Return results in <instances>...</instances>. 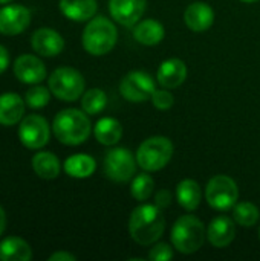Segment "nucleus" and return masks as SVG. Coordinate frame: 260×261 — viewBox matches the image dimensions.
I'll list each match as a JSON object with an SVG mask.
<instances>
[{"label": "nucleus", "instance_id": "29", "mask_svg": "<svg viewBox=\"0 0 260 261\" xmlns=\"http://www.w3.org/2000/svg\"><path fill=\"white\" fill-rule=\"evenodd\" d=\"M49 101H51V90L43 86L34 84L29 90H26L25 102L29 109H43L49 104Z\"/></svg>", "mask_w": 260, "mask_h": 261}, {"label": "nucleus", "instance_id": "33", "mask_svg": "<svg viewBox=\"0 0 260 261\" xmlns=\"http://www.w3.org/2000/svg\"><path fill=\"white\" fill-rule=\"evenodd\" d=\"M49 261H75L77 257L72 255L70 252H66V251H58V252H54L49 258Z\"/></svg>", "mask_w": 260, "mask_h": 261}, {"label": "nucleus", "instance_id": "18", "mask_svg": "<svg viewBox=\"0 0 260 261\" xmlns=\"http://www.w3.org/2000/svg\"><path fill=\"white\" fill-rule=\"evenodd\" d=\"M236 237L234 220L225 216H219L211 220L207 229V239L215 248H225L233 243Z\"/></svg>", "mask_w": 260, "mask_h": 261}, {"label": "nucleus", "instance_id": "26", "mask_svg": "<svg viewBox=\"0 0 260 261\" xmlns=\"http://www.w3.org/2000/svg\"><path fill=\"white\" fill-rule=\"evenodd\" d=\"M259 217V208L251 202H241L233 206V219L238 225L244 228H251L257 225Z\"/></svg>", "mask_w": 260, "mask_h": 261}, {"label": "nucleus", "instance_id": "16", "mask_svg": "<svg viewBox=\"0 0 260 261\" xmlns=\"http://www.w3.org/2000/svg\"><path fill=\"white\" fill-rule=\"evenodd\" d=\"M184 21L193 32H205L215 21V11L204 2H196L187 6L184 12Z\"/></svg>", "mask_w": 260, "mask_h": 261}, {"label": "nucleus", "instance_id": "17", "mask_svg": "<svg viewBox=\"0 0 260 261\" xmlns=\"http://www.w3.org/2000/svg\"><path fill=\"white\" fill-rule=\"evenodd\" d=\"M156 78L164 89H176L187 78V66L179 58H169L161 63L156 72Z\"/></svg>", "mask_w": 260, "mask_h": 261}, {"label": "nucleus", "instance_id": "19", "mask_svg": "<svg viewBox=\"0 0 260 261\" xmlns=\"http://www.w3.org/2000/svg\"><path fill=\"white\" fill-rule=\"evenodd\" d=\"M61 14L72 21H89L95 17L97 0H60Z\"/></svg>", "mask_w": 260, "mask_h": 261}, {"label": "nucleus", "instance_id": "12", "mask_svg": "<svg viewBox=\"0 0 260 261\" xmlns=\"http://www.w3.org/2000/svg\"><path fill=\"white\" fill-rule=\"evenodd\" d=\"M14 75L15 78L23 83V84H40L41 81H44L48 72H46V66L44 63L32 55V54H25L15 58L14 66H12Z\"/></svg>", "mask_w": 260, "mask_h": 261}, {"label": "nucleus", "instance_id": "36", "mask_svg": "<svg viewBox=\"0 0 260 261\" xmlns=\"http://www.w3.org/2000/svg\"><path fill=\"white\" fill-rule=\"evenodd\" d=\"M241 2H244V3H254V2H259V0H241Z\"/></svg>", "mask_w": 260, "mask_h": 261}, {"label": "nucleus", "instance_id": "1", "mask_svg": "<svg viewBox=\"0 0 260 261\" xmlns=\"http://www.w3.org/2000/svg\"><path fill=\"white\" fill-rule=\"evenodd\" d=\"M166 229V219L162 210L156 205H139L136 206L129 219V232L133 242L141 246L156 243Z\"/></svg>", "mask_w": 260, "mask_h": 261}, {"label": "nucleus", "instance_id": "32", "mask_svg": "<svg viewBox=\"0 0 260 261\" xmlns=\"http://www.w3.org/2000/svg\"><path fill=\"white\" fill-rule=\"evenodd\" d=\"M172 200H173V196H172V193L169 190H159L156 193V196H155V205L158 208H161V210L169 208Z\"/></svg>", "mask_w": 260, "mask_h": 261}, {"label": "nucleus", "instance_id": "31", "mask_svg": "<svg viewBox=\"0 0 260 261\" xmlns=\"http://www.w3.org/2000/svg\"><path fill=\"white\" fill-rule=\"evenodd\" d=\"M172 258H173V248L167 243H156L149 252V260L152 261H167Z\"/></svg>", "mask_w": 260, "mask_h": 261}, {"label": "nucleus", "instance_id": "11", "mask_svg": "<svg viewBox=\"0 0 260 261\" xmlns=\"http://www.w3.org/2000/svg\"><path fill=\"white\" fill-rule=\"evenodd\" d=\"M31 24V11L23 5H6L0 8V34L14 37L25 32Z\"/></svg>", "mask_w": 260, "mask_h": 261}, {"label": "nucleus", "instance_id": "13", "mask_svg": "<svg viewBox=\"0 0 260 261\" xmlns=\"http://www.w3.org/2000/svg\"><path fill=\"white\" fill-rule=\"evenodd\" d=\"M147 0H109V12L115 21L132 28L144 15Z\"/></svg>", "mask_w": 260, "mask_h": 261}, {"label": "nucleus", "instance_id": "6", "mask_svg": "<svg viewBox=\"0 0 260 261\" xmlns=\"http://www.w3.org/2000/svg\"><path fill=\"white\" fill-rule=\"evenodd\" d=\"M173 151L175 147L169 138L152 136L139 145L136 151V162L144 171H159L170 162Z\"/></svg>", "mask_w": 260, "mask_h": 261}, {"label": "nucleus", "instance_id": "38", "mask_svg": "<svg viewBox=\"0 0 260 261\" xmlns=\"http://www.w3.org/2000/svg\"><path fill=\"white\" fill-rule=\"evenodd\" d=\"M259 239H260V226H259Z\"/></svg>", "mask_w": 260, "mask_h": 261}, {"label": "nucleus", "instance_id": "2", "mask_svg": "<svg viewBox=\"0 0 260 261\" xmlns=\"http://www.w3.org/2000/svg\"><path fill=\"white\" fill-rule=\"evenodd\" d=\"M92 132V124L84 110L64 109L58 112L52 121L54 136L64 145H81L84 144Z\"/></svg>", "mask_w": 260, "mask_h": 261}, {"label": "nucleus", "instance_id": "8", "mask_svg": "<svg viewBox=\"0 0 260 261\" xmlns=\"http://www.w3.org/2000/svg\"><path fill=\"white\" fill-rule=\"evenodd\" d=\"M136 164V158L129 148H112L104 156V174L112 182L124 184L133 179Z\"/></svg>", "mask_w": 260, "mask_h": 261}, {"label": "nucleus", "instance_id": "15", "mask_svg": "<svg viewBox=\"0 0 260 261\" xmlns=\"http://www.w3.org/2000/svg\"><path fill=\"white\" fill-rule=\"evenodd\" d=\"M25 109L26 102L25 99L12 92L2 93L0 95V125L11 127L15 124H20V121L25 118Z\"/></svg>", "mask_w": 260, "mask_h": 261}, {"label": "nucleus", "instance_id": "10", "mask_svg": "<svg viewBox=\"0 0 260 261\" xmlns=\"http://www.w3.org/2000/svg\"><path fill=\"white\" fill-rule=\"evenodd\" d=\"M155 90L156 86L153 78L141 70L127 73L120 83V93L130 102H144L152 98Z\"/></svg>", "mask_w": 260, "mask_h": 261}, {"label": "nucleus", "instance_id": "5", "mask_svg": "<svg viewBox=\"0 0 260 261\" xmlns=\"http://www.w3.org/2000/svg\"><path fill=\"white\" fill-rule=\"evenodd\" d=\"M48 86L55 98L66 102L80 99L86 92V81L83 75L77 69L69 66L55 69L48 78Z\"/></svg>", "mask_w": 260, "mask_h": 261}, {"label": "nucleus", "instance_id": "25", "mask_svg": "<svg viewBox=\"0 0 260 261\" xmlns=\"http://www.w3.org/2000/svg\"><path fill=\"white\" fill-rule=\"evenodd\" d=\"M201 199H202V193H201V187L196 180L184 179L178 184L176 200L184 210L195 211L201 205Z\"/></svg>", "mask_w": 260, "mask_h": 261}, {"label": "nucleus", "instance_id": "3", "mask_svg": "<svg viewBox=\"0 0 260 261\" xmlns=\"http://www.w3.org/2000/svg\"><path fill=\"white\" fill-rule=\"evenodd\" d=\"M116 40H118V31L115 24L103 15L90 18L81 35V43L84 50L93 57H101L109 54L115 47Z\"/></svg>", "mask_w": 260, "mask_h": 261}, {"label": "nucleus", "instance_id": "24", "mask_svg": "<svg viewBox=\"0 0 260 261\" xmlns=\"http://www.w3.org/2000/svg\"><path fill=\"white\" fill-rule=\"evenodd\" d=\"M93 135L100 144L110 147L121 141L123 127L120 121H116L115 118H101L93 127Z\"/></svg>", "mask_w": 260, "mask_h": 261}, {"label": "nucleus", "instance_id": "37", "mask_svg": "<svg viewBox=\"0 0 260 261\" xmlns=\"http://www.w3.org/2000/svg\"><path fill=\"white\" fill-rule=\"evenodd\" d=\"M9 2H12V0H0V5H6V3H9Z\"/></svg>", "mask_w": 260, "mask_h": 261}, {"label": "nucleus", "instance_id": "7", "mask_svg": "<svg viewBox=\"0 0 260 261\" xmlns=\"http://www.w3.org/2000/svg\"><path fill=\"white\" fill-rule=\"evenodd\" d=\"M239 188L238 184L225 174H218L211 177L205 188L207 203L218 211H228L238 203Z\"/></svg>", "mask_w": 260, "mask_h": 261}, {"label": "nucleus", "instance_id": "23", "mask_svg": "<svg viewBox=\"0 0 260 261\" xmlns=\"http://www.w3.org/2000/svg\"><path fill=\"white\" fill-rule=\"evenodd\" d=\"M63 168H64L66 174L74 177V179H87L95 173L97 162L92 156L78 153V154L69 156L64 161Z\"/></svg>", "mask_w": 260, "mask_h": 261}, {"label": "nucleus", "instance_id": "35", "mask_svg": "<svg viewBox=\"0 0 260 261\" xmlns=\"http://www.w3.org/2000/svg\"><path fill=\"white\" fill-rule=\"evenodd\" d=\"M5 228H6V213L2 208V205H0V237L5 232Z\"/></svg>", "mask_w": 260, "mask_h": 261}, {"label": "nucleus", "instance_id": "4", "mask_svg": "<svg viewBox=\"0 0 260 261\" xmlns=\"http://www.w3.org/2000/svg\"><path fill=\"white\" fill-rule=\"evenodd\" d=\"M205 237H207V231L204 223L196 216L192 214L179 217L175 222L170 234L173 248L185 255L198 252L202 248Z\"/></svg>", "mask_w": 260, "mask_h": 261}, {"label": "nucleus", "instance_id": "27", "mask_svg": "<svg viewBox=\"0 0 260 261\" xmlns=\"http://www.w3.org/2000/svg\"><path fill=\"white\" fill-rule=\"evenodd\" d=\"M107 106V95L101 89H89L81 96V110L87 115H98Z\"/></svg>", "mask_w": 260, "mask_h": 261}, {"label": "nucleus", "instance_id": "20", "mask_svg": "<svg viewBox=\"0 0 260 261\" xmlns=\"http://www.w3.org/2000/svg\"><path fill=\"white\" fill-rule=\"evenodd\" d=\"M32 170L34 173L44 180H52L60 176L61 162L60 159L51 151H37L32 156Z\"/></svg>", "mask_w": 260, "mask_h": 261}, {"label": "nucleus", "instance_id": "34", "mask_svg": "<svg viewBox=\"0 0 260 261\" xmlns=\"http://www.w3.org/2000/svg\"><path fill=\"white\" fill-rule=\"evenodd\" d=\"M9 66V50L0 44V75L8 69Z\"/></svg>", "mask_w": 260, "mask_h": 261}, {"label": "nucleus", "instance_id": "28", "mask_svg": "<svg viewBox=\"0 0 260 261\" xmlns=\"http://www.w3.org/2000/svg\"><path fill=\"white\" fill-rule=\"evenodd\" d=\"M153 190H155V180L152 179V176L149 174V171L147 173L136 174L132 179L130 193H132L133 199H136L139 202H146L153 194Z\"/></svg>", "mask_w": 260, "mask_h": 261}, {"label": "nucleus", "instance_id": "14", "mask_svg": "<svg viewBox=\"0 0 260 261\" xmlns=\"http://www.w3.org/2000/svg\"><path fill=\"white\" fill-rule=\"evenodd\" d=\"M31 46L35 54L41 57H57L64 49L63 37L52 28H40L31 37Z\"/></svg>", "mask_w": 260, "mask_h": 261}, {"label": "nucleus", "instance_id": "30", "mask_svg": "<svg viewBox=\"0 0 260 261\" xmlns=\"http://www.w3.org/2000/svg\"><path fill=\"white\" fill-rule=\"evenodd\" d=\"M152 102H153V106L158 109V110H169V109H172L173 107V104H175V96H173V93L172 92H169V89H164V90H155L153 92V95H152Z\"/></svg>", "mask_w": 260, "mask_h": 261}, {"label": "nucleus", "instance_id": "22", "mask_svg": "<svg viewBox=\"0 0 260 261\" xmlns=\"http://www.w3.org/2000/svg\"><path fill=\"white\" fill-rule=\"evenodd\" d=\"M166 35L164 26L153 20V18H146L143 21H138L133 29V37L139 44L144 46H156L162 41Z\"/></svg>", "mask_w": 260, "mask_h": 261}, {"label": "nucleus", "instance_id": "21", "mask_svg": "<svg viewBox=\"0 0 260 261\" xmlns=\"http://www.w3.org/2000/svg\"><path fill=\"white\" fill-rule=\"evenodd\" d=\"M31 258H32V249L26 240L11 236L0 242L2 261H29Z\"/></svg>", "mask_w": 260, "mask_h": 261}, {"label": "nucleus", "instance_id": "9", "mask_svg": "<svg viewBox=\"0 0 260 261\" xmlns=\"http://www.w3.org/2000/svg\"><path fill=\"white\" fill-rule=\"evenodd\" d=\"M51 127L40 115H28L18 124V139L29 150H41L48 145Z\"/></svg>", "mask_w": 260, "mask_h": 261}]
</instances>
